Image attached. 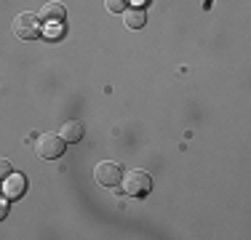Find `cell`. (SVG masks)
Listing matches in <instances>:
<instances>
[{"label":"cell","instance_id":"1","mask_svg":"<svg viewBox=\"0 0 251 240\" xmlns=\"http://www.w3.org/2000/svg\"><path fill=\"white\" fill-rule=\"evenodd\" d=\"M11 29L19 40H38L43 35V22H40L38 14H19L14 22H11Z\"/></svg>","mask_w":251,"mask_h":240},{"label":"cell","instance_id":"2","mask_svg":"<svg viewBox=\"0 0 251 240\" xmlns=\"http://www.w3.org/2000/svg\"><path fill=\"white\" fill-rule=\"evenodd\" d=\"M121 182H123V192H126V195H131V197H145V195H150V192H152V176L147 171H142V168L128 171Z\"/></svg>","mask_w":251,"mask_h":240},{"label":"cell","instance_id":"3","mask_svg":"<svg viewBox=\"0 0 251 240\" xmlns=\"http://www.w3.org/2000/svg\"><path fill=\"white\" fill-rule=\"evenodd\" d=\"M64 142L59 134H43V136H38V142H35V152L40 155L43 160H56V158H62L64 155Z\"/></svg>","mask_w":251,"mask_h":240},{"label":"cell","instance_id":"4","mask_svg":"<svg viewBox=\"0 0 251 240\" xmlns=\"http://www.w3.org/2000/svg\"><path fill=\"white\" fill-rule=\"evenodd\" d=\"M94 179H97L99 187H115L123 179V168L118 163H112V160H101V163L94 168Z\"/></svg>","mask_w":251,"mask_h":240},{"label":"cell","instance_id":"5","mask_svg":"<svg viewBox=\"0 0 251 240\" xmlns=\"http://www.w3.org/2000/svg\"><path fill=\"white\" fill-rule=\"evenodd\" d=\"M64 19H67V8L62 3H56V0L46 3L43 11H40V22L43 24H64Z\"/></svg>","mask_w":251,"mask_h":240},{"label":"cell","instance_id":"6","mask_svg":"<svg viewBox=\"0 0 251 240\" xmlns=\"http://www.w3.org/2000/svg\"><path fill=\"white\" fill-rule=\"evenodd\" d=\"M25 192H27V179H25V173H11V176L5 179L3 195L8 197V200H14V197H22Z\"/></svg>","mask_w":251,"mask_h":240},{"label":"cell","instance_id":"7","mask_svg":"<svg viewBox=\"0 0 251 240\" xmlns=\"http://www.w3.org/2000/svg\"><path fill=\"white\" fill-rule=\"evenodd\" d=\"M145 22H147L145 5H131V8L123 11V24L128 29H142V27H145Z\"/></svg>","mask_w":251,"mask_h":240},{"label":"cell","instance_id":"8","mask_svg":"<svg viewBox=\"0 0 251 240\" xmlns=\"http://www.w3.org/2000/svg\"><path fill=\"white\" fill-rule=\"evenodd\" d=\"M59 136H62L67 144H77L83 139V125L77 123V120H70V123L62 125V131H59Z\"/></svg>","mask_w":251,"mask_h":240},{"label":"cell","instance_id":"9","mask_svg":"<svg viewBox=\"0 0 251 240\" xmlns=\"http://www.w3.org/2000/svg\"><path fill=\"white\" fill-rule=\"evenodd\" d=\"M104 5H107L110 14H123V11L128 8V0H104Z\"/></svg>","mask_w":251,"mask_h":240},{"label":"cell","instance_id":"10","mask_svg":"<svg viewBox=\"0 0 251 240\" xmlns=\"http://www.w3.org/2000/svg\"><path fill=\"white\" fill-rule=\"evenodd\" d=\"M14 173V168H11V163L5 158H0V182H5V179Z\"/></svg>","mask_w":251,"mask_h":240},{"label":"cell","instance_id":"11","mask_svg":"<svg viewBox=\"0 0 251 240\" xmlns=\"http://www.w3.org/2000/svg\"><path fill=\"white\" fill-rule=\"evenodd\" d=\"M5 214H8V197L0 195V221L5 219Z\"/></svg>","mask_w":251,"mask_h":240},{"label":"cell","instance_id":"12","mask_svg":"<svg viewBox=\"0 0 251 240\" xmlns=\"http://www.w3.org/2000/svg\"><path fill=\"white\" fill-rule=\"evenodd\" d=\"M131 3H134V5H145L147 0H131Z\"/></svg>","mask_w":251,"mask_h":240}]
</instances>
